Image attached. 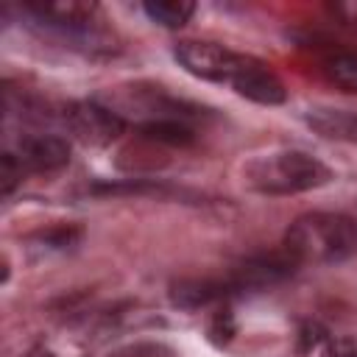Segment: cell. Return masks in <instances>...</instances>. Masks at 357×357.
<instances>
[{"label":"cell","mask_w":357,"mask_h":357,"mask_svg":"<svg viewBox=\"0 0 357 357\" xmlns=\"http://www.w3.org/2000/svg\"><path fill=\"white\" fill-rule=\"evenodd\" d=\"M28 11L47 20V25L59 28L61 33H86L98 6L81 0H31Z\"/></svg>","instance_id":"obj_7"},{"label":"cell","mask_w":357,"mask_h":357,"mask_svg":"<svg viewBox=\"0 0 357 357\" xmlns=\"http://www.w3.org/2000/svg\"><path fill=\"white\" fill-rule=\"evenodd\" d=\"M28 170H25V165H22V159L17 156V153H3V159H0V184H3V195H11L14 192V187L22 181V176H25Z\"/></svg>","instance_id":"obj_15"},{"label":"cell","mask_w":357,"mask_h":357,"mask_svg":"<svg viewBox=\"0 0 357 357\" xmlns=\"http://www.w3.org/2000/svg\"><path fill=\"white\" fill-rule=\"evenodd\" d=\"M321 357H357V337L354 335H343V337L326 340Z\"/></svg>","instance_id":"obj_19"},{"label":"cell","mask_w":357,"mask_h":357,"mask_svg":"<svg viewBox=\"0 0 357 357\" xmlns=\"http://www.w3.org/2000/svg\"><path fill=\"white\" fill-rule=\"evenodd\" d=\"M142 8L148 20L162 28H181L195 14V3L190 0H148Z\"/></svg>","instance_id":"obj_13"},{"label":"cell","mask_w":357,"mask_h":357,"mask_svg":"<svg viewBox=\"0 0 357 357\" xmlns=\"http://www.w3.org/2000/svg\"><path fill=\"white\" fill-rule=\"evenodd\" d=\"M335 176L318 156L296 148L268 151L245 162L243 181L248 190L262 195H296L329 184Z\"/></svg>","instance_id":"obj_2"},{"label":"cell","mask_w":357,"mask_h":357,"mask_svg":"<svg viewBox=\"0 0 357 357\" xmlns=\"http://www.w3.org/2000/svg\"><path fill=\"white\" fill-rule=\"evenodd\" d=\"M64 123L84 145L103 148L126 131V117L100 100H78L64 109Z\"/></svg>","instance_id":"obj_4"},{"label":"cell","mask_w":357,"mask_h":357,"mask_svg":"<svg viewBox=\"0 0 357 357\" xmlns=\"http://www.w3.org/2000/svg\"><path fill=\"white\" fill-rule=\"evenodd\" d=\"M332 17H337L343 25H357V0H337L329 3Z\"/></svg>","instance_id":"obj_20"},{"label":"cell","mask_w":357,"mask_h":357,"mask_svg":"<svg viewBox=\"0 0 357 357\" xmlns=\"http://www.w3.org/2000/svg\"><path fill=\"white\" fill-rule=\"evenodd\" d=\"M326 340V329L321 326V324H315V321H307V324H301V329H298V351L301 354H307V351H312L318 343H324Z\"/></svg>","instance_id":"obj_18"},{"label":"cell","mask_w":357,"mask_h":357,"mask_svg":"<svg viewBox=\"0 0 357 357\" xmlns=\"http://www.w3.org/2000/svg\"><path fill=\"white\" fill-rule=\"evenodd\" d=\"M17 156L28 173H53L70 162V142L56 134H33L22 139Z\"/></svg>","instance_id":"obj_8"},{"label":"cell","mask_w":357,"mask_h":357,"mask_svg":"<svg viewBox=\"0 0 357 357\" xmlns=\"http://www.w3.org/2000/svg\"><path fill=\"white\" fill-rule=\"evenodd\" d=\"M229 296V284L226 279H198V276H187V279H176L170 284V304L178 310H201L212 301H220Z\"/></svg>","instance_id":"obj_9"},{"label":"cell","mask_w":357,"mask_h":357,"mask_svg":"<svg viewBox=\"0 0 357 357\" xmlns=\"http://www.w3.org/2000/svg\"><path fill=\"white\" fill-rule=\"evenodd\" d=\"M324 75L343 92H357V50H335L324 59Z\"/></svg>","instance_id":"obj_12"},{"label":"cell","mask_w":357,"mask_h":357,"mask_svg":"<svg viewBox=\"0 0 357 357\" xmlns=\"http://www.w3.org/2000/svg\"><path fill=\"white\" fill-rule=\"evenodd\" d=\"M109 357H173V351L165 349L162 343H131L112 351Z\"/></svg>","instance_id":"obj_17"},{"label":"cell","mask_w":357,"mask_h":357,"mask_svg":"<svg viewBox=\"0 0 357 357\" xmlns=\"http://www.w3.org/2000/svg\"><path fill=\"white\" fill-rule=\"evenodd\" d=\"M229 86L237 95H243L254 103H262V106H279L287 100V89H284L282 78L265 61H259L254 56L243 59V64L234 73V78L229 81Z\"/></svg>","instance_id":"obj_6"},{"label":"cell","mask_w":357,"mask_h":357,"mask_svg":"<svg viewBox=\"0 0 357 357\" xmlns=\"http://www.w3.org/2000/svg\"><path fill=\"white\" fill-rule=\"evenodd\" d=\"M234 332H237V324H234V315H231L229 304L218 307L215 315H212V321H209V340L218 343V346H223V343H229L234 337Z\"/></svg>","instance_id":"obj_14"},{"label":"cell","mask_w":357,"mask_h":357,"mask_svg":"<svg viewBox=\"0 0 357 357\" xmlns=\"http://www.w3.org/2000/svg\"><path fill=\"white\" fill-rule=\"evenodd\" d=\"M39 240L50 248H70L81 240V229L78 226H56V229H47L39 234Z\"/></svg>","instance_id":"obj_16"},{"label":"cell","mask_w":357,"mask_h":357,"mask_svg":"<svg viewBox=\"0 0 357 357\" xmlns=\"http://www.w3.org/2000/svg\"><path fill=\"white\" fill-rule=\"evenodd\" d=\"M282 248L296 265H335L357 254V218L346 212H307L284 231Z\"/></svg>","instance_id":"obj_1"},{"label":"cell","mask_w":357,"mask_h":357,"mask_svg":"<svg viewBox=\"0 0 357 357\" xmlns=\"http://www.w3.org/2000/svg\"><path fill=\"white\" fill-rule=\"evenodd\" d=\"M139 137L145 142H159V145H173V148H184V145L195 142V131L184 120H148V123H139Z\"/></svg>","instance_id":"obj_11"},{"label":"cell","mask_w":357,"mask_h":357,"mask_svg":"<svg viewBox=\"0 0 357 357\" xmlns=\"http://www.w3.org/2000/svg\"><path fill=\"white\" fill-rule=\"evenodd\" d=\"M298 265L290 259V254L282 251H271V254H257L248 257L245 262H240L229 276V293H245V290H265L271 284H279L282 279H287Z\"/></svg>","instance_id":"obj_5"},{"label":"cell","mask_w":357,"mask_h":357,"mask_svg":"<svg viewBox=\"0 0 357 357\" xmlns=\"http://www.w3.org/2000/svg\"><path fill=\"white\" fill-rule=\"evenodd\" d=\"M173 56L190 75L218 84H229L245 59V53H234L218 42H198V39L178 42L173 47Z\"/></svg>","instance_id":"obj_3"},{"label":"cell","mask_w":357,"mask_h":357,"mask_svg":"<svg viewBox=\"0 0 357 357\" xmlns=\"http://www.w3.org/2000/svg\"><path fill=\"white\" fill-rule=\"evenodd\" d=\"M304 123L326 137V139H340L357 145V114L346 109H329V106H312L304 112Z\"/></svg>","instance_id":"obj_10"}]
</instances>
